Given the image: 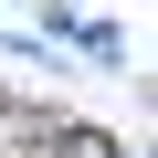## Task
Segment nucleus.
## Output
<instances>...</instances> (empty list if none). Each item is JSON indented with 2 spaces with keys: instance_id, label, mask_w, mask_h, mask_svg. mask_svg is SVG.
Listing matches in <instances>:
<instances>
[{
  "instance_id": "nucleus-1",
  "label": "nucleus",
  "mask_w": 158,
  "mask_h": 158,
  "mask_svg": "<svg viewBox=\"0 0 158 158\" xmlns=\"http://www.w3.org/2000/svg\"><path fill=\"white\" fill-rule=\"evenodd\" d=\"M32 158H106V137H85V127H63L53 148H32Z\"/></svg>"
}]
</instances>
